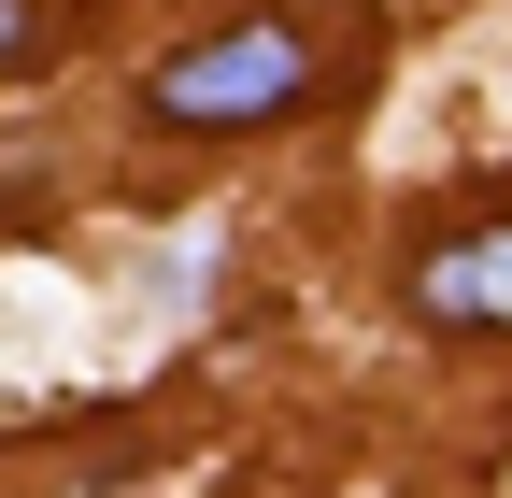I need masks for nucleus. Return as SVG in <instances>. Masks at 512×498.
Listing matches in <instances>:
<instances>
[{"label": "nucleus", "mask_w": 512, "mask_h": 498, "mask_svg": "<svg viewBox=\"0 0 512 498\" xmlns=\"http://www.w3.org/2000/svg\"><path fill=\"white\" fill-rule=\"evenodd\" d=\"M143 100H157V129H185V143L271 129V114H299V100H313V29L242 15V29H214V43H171Z\"/></svg>", "instance_id": "1"}, {"label": "nucleus", "mask_w": 512, "mask_h": 498, "mask_svg": "<svg viewBox=\"0 0 512 498\" xmlns=\"http://www.w3.org/2000/svg\"><path fill=\"white\" fill-rule=\"evenodd\" d=\"M413 314L427 328H512V214L427 242V257H413Z\"/></svg>", "instance_id": "2"}, {"label": "nucleus", "mask_w": 512, "mask_h": 498, "mask_svg": "<svg viewBox=\"0 0 512 498\" xmlns=\"http://www.w3.org/2000/svg\"><path fill=\"white\" fill-rule=\"evenodd\" d=\"M43 43H57V0H0V72H29Z\"/></svg>", "instance_id": "3"}]
</instances>
